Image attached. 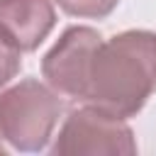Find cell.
I'll list each match as a JSON object with an SVG mask.
<instances>
[{"label":"cell","instance_id":"1","mask_svg":"<svg viewBox=\"0 0 156 156\" xmlns=\"http://www.w3.org/2000/svg\"><path fill=\"white\" fill-rule=\"evenodd\" d=\"M156 90V32L127 29L102 39L93 54L83 102L134 117Z\"/></svg>","mask_w":156,"mask_h":156},{"label":"cell","instance_id":"2","mask_svg":"<svg viewBox=\"0 0 156 156\" xmlns=\"http://www.w3.org/2000/svg\"><path fill=\"white\" fill-rule=\"evenodd\" d=\"M61 110L63 105L51 85L24 78L0 93V134L15 151L39 154L49 146Z\"/></svg>","mask_w":156,"mask_h":156},{"label":"cell","instance_id":"3","mask_svg":"<svg viewBox=\"0 0 156 156\" xmlns=\"http://www.w3.org/2000/svg\"><path fill=\"white\" fill-rule=\"evenodd\" d=\"M54 156H134L136 139L124 117L85 102L71 110L54 144Z\"/></svg>","mask_w":156,"mask_h":156},{"label":"cell","instance_id":"4","mask_svg":"<svg viewBox=\"0 0 156 156\" xmlns=\"http://www.w3.org/2000/svg\"><path fill=\"white\" fill-rule=\"evenodd\" d=\"M102 37L93 27H83V24L66 27L58 41L41 58V76L46 78V83L58 95L85 100L90 61Z\"/></svg>","mask_w":156,"mask_h":156},{"label":"cell","instance_id":"5","mask_svg":"<svg viewBox=\"0 0 156 156\" xmlns=\"http://www.w3.org/2000/svg\"><path fill=\"white\" fill-rule=\"evenodd\" d=\"M54 24V0H0V27L22 54L34 51L49 37Z\"/></svg>","mask_w":156,"mask_h":156},{"label":"cell","instance_id":"6","mask_svg":"<svg viewBox=\"0 0 156 156\" xmlns=\"http://www.w3.org/2000/svg\"><path fill=\"white\" fill-rule=\"evenodd\" d=\"M66 15L85 17V20H102L115 12L119 0H54Z\"/></svg>","mask_w":156,"mask_h":156},{"label":"cell","instance_id":"7","mask_svg":"<svg viewBox=\"0 0 156 156\" xmlns=\"http://www.w3.org/2000/svg\"><path fill=\"white\" fill-rule=\"evenodd\" d=\"M22 68V51L0 27V88L7 85Z\"/></svg>","mask_w":156,"mask_h":156},{"label":"cell","instance_id":"8","mask_svg":"<svg viewBox=\"0 0 156 156\" xmlns=\"http://www.w3.org/2000/svg\"><path fill=\"white\" fill-rule=\"evenodd\" d=\"M2 141H5V139H2V134H0V154H5V146H2Z\"/></svg>","mask_w":156,"mask_h":156}]
</instances>
